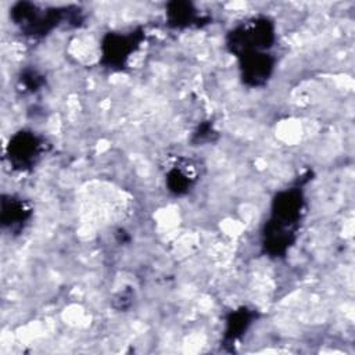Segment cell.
Wrapping results in <instances>:
<instances>
[{
    "instance_id": "1",
    "label": "cell",
    "mask_w": 355,
    "mask_h": 355,
    "mask_svg": "<svg viewBox=\"0 0 355 355\" xmlns=\"http://www.w3.org/2000/svg\"><path fill=\"white\" fill-rule=\"evenodd\" d=\"M304 211L305 197L301 186H293L276 193L272 200L269 219L262 232L265 254L273 258L287 254L297 239Z\"/></svg>"
},
{
    "instance_id": "2",
    "label": "cell",
    "mask_w": 355,
    "mask_h": 355,
    "mask_svg": "<svg viewBox=\"0 0 355 355\" xmlns=\"http://www.w3.org/2000/svg\"><path fill=\"white\" fill-rule=\"evenodd\" d=\"M10 18L21 33L29 37H43L61 24L79 25L82 12L76 7H60L43 10L35 3L19 1L10 10Z\"/></svg>"
},
{
    "instance_id": "3",
    "label": "cell",
    "mask_w": 355,
    "mask_h": 355,
    "mask_svg": "<svg viewBox=\"0 0 355 355\" xmlns=\"http://www.w3.org/2000/svg\"><path fill=\"white\" fill-rule=\"evenodd\" d=\"M276 42V28L266 15L247 18L233 26L226 35V47L240 58L252 53L270 51Z\"/></svg>"
},
{
    "instance_id": "4",
    "label": "cell",
    "mask_w": 355,
    "mask_h": 355,
    "mask_svg": "<svg viewBox=\"0 0 355 355\" xmlns=\"http://www.w3.org/2000/svg\"><path fill=\"white\" fill-rule=\"evenodd\" d=\"M143 40L144 32L141 29L105 33L100 44V62L105 68L122 71L128 65L130 57L140 49Z\"/></svg>"
},
{
    "instance_id": "5",
    "label": "cell",
    "mask_w": 355,
    "mask_h": 355,
    "mask_svg": "<svg viewBox=\"0 0 355 355\" xmlns=\"http://www.w3.org/2000/svg\"><path fill=\"white\" fill-rule=\"evenodd\" d=\"M46 140L33 130L15 132L6 147V158L11 169L18 172L31 171L46 153Z\"/></svg>"
},
{
    "instance_id": "6",
    "label": "cell",
    "mask_w": 355,
    "mask_h": 355,
    "mask_svg": "<svg viewBox=\"0 0 355 355\" xmlns=\"http://www.w3.org/2000/svg\"><path fill=\"white\" fill-rule=\"evenodd\" d=\"M237 60L240 68V78L243 83L250 87H261L266 85L276 65V58L270 51L252 53L243 55Z\"/></svg>"
},
{
    "instance_id": "7",
    "label": "cell",
    "mask_w": 355,
    "mask_h": 355,
    "mask_svg": "<svg viewBox=\"0 0 355 355\" xmlns=\"http://www.w3.org/2000/svg\"><path fill=\"white\" fill-rule=\"evenodd\" d=\"M32 212V205L22 197L3 194L0 211V222L3 230H7L10 234L21 233L29 223Z\"/></svg>"
},
{
    "instance_id": "8",
    "label": "cell",
    "mask_w": 355,
    "mask_h": 355,
    "mask_svg": "<svg viewBox=\"0 0 355 355\" xmlns=\"http://www.w3.org/2000/svg\"><path fill=\"white\" fill-rule=\"evenodd\" d=\"M198 178L197 166L187 158H179L169 166L165 175V184L173 196H184L194 186Z\"/></svg>"
},
{
    "instance_id": "9",
    "label": "cell",
    "mask_w": 355,
    "mask_h": 355,
    "mask_svg": "<svg viewBox=\"0 0 355 355\" xmlns=\"http://www.w3.org/2000/svg\"><path fill=\"white\" fill-rule=\"evenodd\" d=\"M166 21L172 28H190L201 25L202 17L189 1H172L166 6Z\"/></svg>"
},
{
    "instance_id": "10",
    "label": "cell",
    "mask_w": 355,
    "mask_h": 355,
    "mask_svg": "<svg viewBox=\"0 0 355 355\" xmlns=\"http://www.w3.org/2000/svg\"><path fill=\"white\" fill-rule=\"evenodd\" d=\"M254 316H255V312L245 306L232 311L226 318L223 343L225 344L236 343L244 334V331L250 327Z\"/></svg>"
},
{
    "instance_id": "11",
    "label": "cell",
    "mask_w": 355,
    "mask_h": 355,
    "mask_svg": "<svg viewBox=\"0 0 355 355\" xmlns=\"http://www.w3.org/2000/svg\"><path fill=\"white\" fill-rule=\"evenodd\" d=\"M19 82H21V85H24L25 90H28V92H31V93H35V92H37V90L43 86L44 79H43V76H42L40 73H37L36 71L28 69V71H25V72L21 75Z\"/></svg>"
},
{
    "instance_id": "12",
    "label": "cell",
    "mask_w": 355,
    "mask_h": 355,
    "mask_svg": "<svg viewBox=\"0 0 355 355\" xmlns=\"http://www.w3.org/2000/svg\"><path fill=\"white\" fill-rule=\"evenodd\" d=\"M216 132L214 130L212 125L211 123H204V125H200L197 128V130L194 132V141L196 143H204V141H211L212 140V136L215 135Z\"/></svg>"
}]
</instances>
